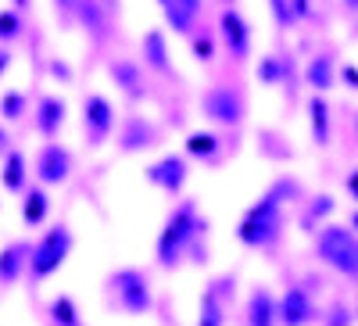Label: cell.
Masks as SVG:
<instances>
[{
    "label": "cell",
    "mask_w": 358,
    "mask_h": 326,
    "mask_svg": "<svg viewBox=\"0 0 358 326\" xmlns=\"http://www.w3.org/2000/svg\"><path fill=\"white\" fill-rule=\"evenodd\" d=\"M283 229V212H280V197L268 194L265 201H258L255 208L244 215L241 229H236V236L248 244V248H268L280 236Z\"/></svg>",
    "instance_id": "6da1fadb"
},
{
    "label": "cell",
    "mask_w": 358,
    "mask_h": 326,
    "mask_svg": "<svg viewBox=\"0 0 358 326\" xmlns=\"http://www.w3.org/2000/svg\"><path fill=\"white\" fill-rule=\"evenodd\" d=\"M204 222H197V208H194V201H183L179 208L169 215V222H165V229H162V236H158V258H162V265H172L179 255H183V248L197 236V229H201Z\"/></svg>",
    "instance_id": "7a4b0ae2"
},
{
    "label": "cell",
    "mask_w": 358,
    "mask_h": 326,
    "mask_svg": "<svg viewBox=\"0 0 358 326\" xmlns=\"http://www.w3.org/2000/svg\"><path fill=\"white\" fill-rule=\"evenodd\" d=\"M69 251H72V233L65 226H54V229H47V236L36 248H29V269H33L36 280H43V276L62 269Z\"/></svg>",
    "instance_id": "3957f363"
},
{
    "label": "cell",
    "mask_w": 358,
    "mask_h": 326,
    "mask_svg": "<svg viewBox=\"0 0 358 326\" xmlns=\"http://www.w3.org/2000/svg\"><path fill=\"white\" fill-rule=\"evenodd\" d=\"M319 255L341 269L344 276H355L358 273V244H355V233L344 229V226H326L319 233Z\"/></svg>",
    "instance_id": "277c9868"
},
{
    "label": "cell",
    "mask_w": 358,
    "mask_h": 326,
    "mask_svg": "<svg viewBox=\"0 0 358 326\" xmlns=\"http://www.w3.org/2000/svg\"><path fill=\"white\" fill-rule=\"evenodd\" d=\"M111 287H115V298L129 316H143L151 309V287H147V276L136 273V269H122L111 276Z\"/></svg>",
    "instance_id": "5b68a950"
},
{
    "label": "cell",
    "mask_w": 358,
    "mask_h": 326,
    "mask_svg": "<svg viewBox=\"0 0 358 326\" xmlns=\"http://www.w3.org/2000/svg\"><path fill=\"white\" fill-rule=\"evenodd\" d=\"M204 115L215 118V122H226V126H236L244 115V104L236 97L229 86H215V90L204 94Z\"/></svg>",
    "instance_id": "8992f818"
},
{
    "label": "cell",
    "mask_w": 358,
    "mask_h": 326,
    "mask_svg": "<svg viewBox=\"0 0 358 326\" xmlns=\"http://www.w3.org/2000/svg\"><path fill=\"white\" fill-rule=\"evenodd\" d=\"M276 316H280L283 326H305V323H312L315 305H312V298H308V290H305V287H290V290L283 294Z\"/></svg>",
    "instance_id": "52a82bcc"
},
{
    "label": "cell",
    "mask_w": 358,
    "mask_h": 326,
    "mask_svg": "<svg viewBox=\"0 0 358 326\" xmlns=\"http://www.w3.org/2000/svg\"><path fill=\"white\" fill-rule=\"evenodd\" d=\"M111 122H115V115H111V104L104 101V97H86V104H83V126H86V133H90V140L94 143H101L108 133H111Z\"/></svg>",
    "instance_id": "ba28073f"
},
{
    "label": "cell",
    "mask_w": 358,
    "mask_h": 326,
    "mask_svg": "<svg viewBox=\"0 0 358 326\" xmlns=\"http://www.w3.org/2000/svg\"><path fill=\"white\" fill-rule=\"evenodd\" d=\"M36 169H40V180H43V183H65V180H69V172H72V158H69L65 147L47 143L43 151H40Z\"/></svg>",
    "instance_id": "9c48e42d"
},
{
    "label": "cell",
    "mask_w": 358,
    "mask_h": 326,
    "mask_svg": "<svg viewBox=\"0 0 358 326\" xmlns=\"http://www.w3.org/2000/svg\"><path fill=\"white\" fill-rule=\"evenodd\" d=\"M147 180H151L155 187H162V190H169V194H176L179 187L187 183V162L169 155V158H162L158 165L147 169Z\"/></svg>",
    "instance_id": "30bf717a"
},
{
    "label": "cell",
    "mask_w": 358,
    "mask_h": 326,
    "mask_svg": "<svg viewBox=\"0 0 358 326\" xmlns=\"http://www.w3.org/2000/svg\"><path fill=\"white\" fill-rule=\"evenodd\" d=\"M219 29H222V40H226L229 54L233 57H248V50H251V29H248V22L236 11H226Z\"/></svg>",
    "instance_id": "8fae6325"
},
{
    "label": "cell",
    "mask_w": 358,
    "mask_h": 326,
    "mask_svg": "<svg viewBox=\"0 0 358 326\" xmlns=\"http://www.w3.org/2000/svg\"><path fill=\"white\" fill-rule=\"evenodd\" d=\"M111 79H115V86H122V90L129 94V97H140L143 94V79H140V69L133 65V62H111Z\"/></svg>",
    "instance_id": "7c38bea8"
},
{
    "label": "cell",
    "mask_w": 358,
    "mask_h": 326,
    "mask_svg": "<svg viewBox=\"0 0 358 326\" xmlns=\"http://www.w3.org/2000/svg\"><path fill=\"white\" fill-rule=\"evenodd\" d=\"M25 262H29V244H11V248L0 251V283L18 280Z\"/></svg>",
    "instance_id": "4fadbf2b"
},
{
    "label": "cell",
    "mask_w": 358,
    "mask_h": 326,
    "mask_svg": "<svg viewBox=\"0 0 358 326\" xmlns=\"http://www.w3.org/2000/svg\"><path fill=\"white\" fill-rule=\"evenodd\" d=\"M248 323H251V326H273V323H276V305H273V294H268V290H255V294H251Z\"/></svg>",
    "instance_id": "5bb4252c"
},
{
    "label": "cell",
    "mask_w": 358,
    "mask_h": 326,
    "mask_svg": "<svg viewBox=\"0 0 358 326\" xmlns=\"http://www.w3.org/2000/svg\"><path fill=\"white\" fill-rule=\"evenodd\" d=\"M143 57H147V65H151V69L169 72V50H165V36L162 33H147L143 36Z\"/></svg>",
    "instance_id": "9a60e30c"
},
{
    "label": "cell",
    "mask_w": 358,
    "mask_h": 326,
    "mask_svg": "<svg viewBox=\"0 0 358 326\" xmlns=\"http://www.w3.org/2000/svg\"><path fill=\"white\" fill-rule=\"evenodd\" d=\"M62 122H65V101L47 97L40 104V133L50 136V133H57V126H62Z\"/></svg>",
    "instance_id": "2e32d148"
},
{
    "label": "cell",
    "mask_w": 358,
    "mask_h": 326,
    "mask_svg": "<svg viewBox=\"0 0 358 326\" xmlns=\"http://www.w3.org/2000/svg\"><path fill=\"white\" fill-rule=\"evenodd\" d=\"M162 8H165V18L172 22L176 33H190V25H194V11L183 4V0H162Z\"/></svg>",
    "instance_id": "e0dca14e"
},
{
    "label": "cell",
    "mask_w": 358,
    "mask_h": 326,
    "mask_svg": "<svg viewBox=\"0 0 358 326\" xmlns=\"http://www.w3.org/2000/svg\"><path fill=\"white\" fill-rule=\"evenodd\" d=\"M308 86H312V90H330V86H334L330 57H315V62L308 65Z\"/></svg>",
    "instance_id": "ac0fdd59"
},
{
    "label": "cell",
    "mask_w": 358,
    "mask_h": 326,
    "mask_svg": "<svg viewBox=\"0 0 358 326\" xmlns=\"http://www.w3.org/2000/svg\"><path fill=\"white\" fill-rule=\"evenodd\" d=\"M43 215H47V194L43 190H29V197L22 204V219L29 226H36V222H43Z\"/></svg>",
    "instance_id": "d6986e66"
},
{
    "label": "cell",
    "mask_w": 358,
    "mask_h": 326,
    "mask_svg": "<svg viewBox=\"0 0 358 326\" xmlns=\"http://www.w3.org/2000/svg\"><path fill=\"white\" fill-rule=\"evenodd\" d=\"M187 151L194 158H215L219 155V136H212V133H190Z\"/></svg>",
    "instance_id": "ffe728a7"
},
{
    "label": "cell",
    "mask_w": 358,
    "mask_h": 326,
    "mask_svg": "<svg viewBox=\"0 0 358 326\" xmlns=\"http://www.w3.org/2000/svg\"><path fill=\"white\" fill-rule=\"evenodd\" d=\"M308 115H312V133H315V143H326V140H330V111H326V104H322L319 97L312 101Z\"/></svg>",
    "instance_id": "44dd1931"
},
{
    "label": "cell",
    "mask_w": 358,
    "mask_h": 326,
    "mask_svg": "<svg viewBox=\"0 0 358 326\" xmlns=\"http://www.w3.org/2000/svg\"><path fill=\"white\" fill-rule=\"evenodd\" d=\"M151 140H155L151 126H143L140 118H133L129 129H126V136H122V147H126V151H136V147H151Z\"/></svg>",
    "instance_id": "7402d4cb"
},
{
    "label": "cell",
    "mask_w": 358,
    "mask_h": 326,
    "mask_svg": "<svg viewBox=\"0 0 358 326\" xmlns=\"http://www.w3.org/2000/svg\"><path fill=\"white\" fill-rule=\"evenodd\" d=\"M222 305H219V298H215V290H208L204 298H201V319H197V326H222Z\"/></svg>",
    "instance_id": "603a6c76"
},
{
    "label": "cell",
    "mask_w": 358,
    "mask_h": 326,
    "mask_svg": "<svg viewBox=\"0 0 358 326\" xmlns=\"http://www.w3.org/2000/svg\"><path fill=\"white\" fill-rule=\"evenodd\" d=\"M4 187L8 190H22L25 187V158L22 155L8 158V165H4Z\"/></svg>",
    "instance_id": "cb8c5ba5"
},
{
    "label": "cell",
    "mask_w": 358,
    "mask_h": 326,
    "mask_svg": "<svg viewBox=\"0 0 358 326\" xmlns=\"http://www.w3.org/2000/svg\"><path fill=\"white\" fill-rule=\"evenodd\" d=\"M50 316H54L57 326H79V312H76L72 298H57V302L50 305Z\"/></svg>",
    "instance_id": "d4e9b609"
},
{
    "label": "cell",
    "mask_w": 358,
    "mask_h": 326,
    "mask_svg": "<svg viewBox=\"0 0 358 326\" xmlns=\"http://www.w3.org/2000/svg\"><path fill=\"white\" fill-rule=\"evenodd\" d=\"M330 212H334V197H326V194H322V197H315V204H312V208L305 212L301 226H305V229H312V226H315L319 219H326Z\"/></svg>",
    "instance_id": "484cf974"
},
{
    "label": "cell",
    "mask_w": 358,
    "mask_h": 326,
    "mask_svg": "<svg viewBox=\"0 0 358 326\" xmlns=\"http://www.w3.org/2000/svg\"><path fill=\"white\" fill-rule=\"evenodd\" d=\"M79 15H83V22L94 29V33H104V15L97 8V0H79Z\"/></svg>",
    "instance_id": "4316f807"
},
{
    "label": "cell",
    "mask_w": 358,
    "mask_h": 326,
    "mask_svg": "<svg viewBox=\"0 0 358 326\" xmlns=\"http://www.w3.org/2000/svg\"><path fill=\"white\" fill-rule=\"evenodd\" d=\"M0 115H4V118H18L22 115V94H8L4 101H0Z\"/></svg>",
    "instance_id": "83f0119b"
},
{
    "label": "cell",
    "mask_w": 358,
    "mask_h": 326,
    "mask_svg": "<svg viewBox=\"0 0 358 326\" xmlns=\"http://www.w3.org/2000/svg\"><path fill=\"white\" fill-rule=\"evenodd\" d=\"M18 33V18L11 11H0V40H11Z\"/></svg>",
    "instance_id": "f1b7e54d"
},
{
    "label": "cell",
    "mask_w": 358,
    "mask_h": 326,
    "mask_svg": "<svg viewBox=\"0 0 358 326\" xmlns=\"http://www.w3.org/2000/svg\"><path fill=\"white\" fill-rule=\"evenodd\" d=\"M273 11H276V22H280V25H290V22H294L290 0H273Z\"/></svg>",
    "instance_id": "f546056e"
},
{
    "label": "cell",
    "mask_w": 358,
    "mask_h": 326,
    "mask_svg": "<svg viewBox=\"0 0 358 326\" xmlns=\"http://www.w3.org/2000/svg\"><path fill=\"white\" fill-rule=\"evenodd\" d=\"M194 54L201 57V62H208V57H212V40H208V36H197V40H194Z\"/></svg>",
    "instance_id": "4dcf8cb0"
},
{
    "label": "cell",
    "mask_w": 358,
    "mask_h": 326,
    "mask_svg": "<svg viewBox=\"0 0 358 326\" xmlns=\"http://www.w3.org/2000/svg\"><path fill=\"white\" fill-rule=\"evenodd\" d=\"M276 76H280V69H276L273 57H268V62L262 65V79H265V83H276Z\"/></svg>",
    "instance_id": "1f68e13d"
},
{
    "label": "cell",
    "mask_w": 358,
    "mask_h": 326,
    "mask_svg": "<svg viewBox=\"0 0 358 326\" xmlns=\"http://www.w3.org/2000/svg\"><path fill=\"white\" fill-rule=\"evenodd\" d=\"M330 326H351V312L348 309H337L334 319H330Z\"/></svg>",
    "instance_id": "d6a6232c"
},
{
    "label": "cell",
    "mask_w": 358,
    "mask_h": 326,
    "mask_svg": "<svg viewBox=\"0 0 358 326\" xmlns=\"http://www.w3.org/2000/svg\"><path fill=\"white\" fill-rule=\"evenodd\" d=\"M8 65H11V54H8V50H0V76L8 72Z\"/></svg>",
    "instance_id": "836d02e7"
},
{
    "label": "cell",
    "mask_w": 358,
    "mask_h": 326,
    "mask_svg": "<svg viewBox=\"0 0 358 326\" xmlns=\"http://www.w3.org/2000/svg\"><path fill=\"white\" fill-rule=\"evenodd\" d=\"M344 79H348V86H355V79H358V76H355V69H351V65L344 69Z\"/></svg>",
    "instance_id": "e575fe53"
},
{
    "label": "cell",
    "mask_w": 358,
    "mask_h": 326,
    "mask_svg": "<svg viewBox=\"0 0 358 326\" xmlns=\"http://www.w3.org/2000/svg\"><path fill=\"white\" fill-rule=\"evenodd\" d=\"M183 4H187V8H190V11H194V15H197V11H201V0H183Z\"/></svg>",
    "instance_id": "d590c367"
},
{
    "label": "cell",
    "mask_w": 358,
    "mask_h": 326,
    "mask_svg": "<svg viewBox=\"0 0 358 326\" xmlns=\"http://www.w3.org/2000/svg\"><path fill=\"white\" fill-rule=\"evenodd\" d=\"M4 147H8V133H4V129H0V151H4Z\"/></svg>",
    "instance_id": "8d00e7d4"
}]
</instances>
